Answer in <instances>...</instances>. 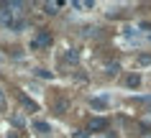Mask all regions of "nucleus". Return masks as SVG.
I'll return each instance as SVG.
<instances>
[{
	"label": "nucleus",
	"mask_w": 151,
	"mask_h": 138,
	"mask_svg": "<svg viewBox=\"0 0 151 138\" xmlns=\"http://www.w3.org/2000/svg\"><path fill=\"white\" fill-rule=\"evenodd\" d=\"M44 8H46V13H56V5H54V3H46Z\"/></svg>",
	"instance_id": "39448f33"
},
{
	"label": "nucleus",
	"mask_w": 151,
	"mask_h": 138,
	"mask_svg": "<svg viewBox=\"0 0 151 138\" xmlns=\"http://www.w3.org/2000/svg\"><path fill=\"white\" fill-rule=\"evenodd\" d=\"M33 130H39V133H49L51 128H49V123H41V120H36V123H33Z\"/></svg>",
	"instance_id": "7ed1b4c3"
},
{
	"label": "nucleus",
	"mask_w": 151,
	"mask_h": 138,
	"mask_svg": "<svg viewBox=\"0 0 151 138\" xmlns=\"http://www.w3.org/2000/svg\"><path fill=\"white\" fill-rule=\"evenodd\" d=\"M138 82H141V79H138V74H128L126 84H128V87H138Z\"/></svg>",
	"instance_id": "20e7f679"
},
{
	"label": "nucleus",
	"mask_w": 151,
	"mask_h": 138,
	"mask_svg": "<svg viewBox=\"0 0 151 138\" xmlns=\"http://www.w3.org/2000/svg\"><path fill=\"white\" fill-rule=\"evenodd\" d=\"M108 128V120L105 118H92L90 120V130H105Z\"/></svg>",
	"instance_id": "f03ea898"
},
{
	"label": "nucleus",
	"mask_w": 151,
	"mask_h": 138,
	"mask_svg": "<svg viewBox=\"0 0 151 138\" xmlns=\"http://www.w3.org/2000/svg\"><path fill=\"white\" fill-rule=\"evenodd\" d=\"M0 107H5V95H3V89H0Z\"/></svg>",
	"instance_id": "423d86ee"
},
{
	"label": "nucleus",
	"mask_w": 151,
	"mask_h": 138,
	"mask_svg": "<svg viewBox=\"0 0 151 138\" xmlns=\"http://www.w3.org/2000/svg\"><path fill=\"white\" fill-rule=\"evenodd\" d=\"M49 44H51V33H49V31H39V33H36V39L31 41L33 49H46Z\"/></svg>",
	"instance_id": "f257e3e1"
}]
</instances>
